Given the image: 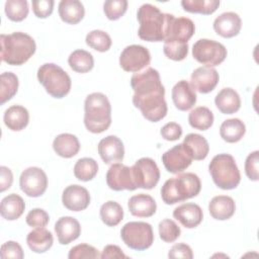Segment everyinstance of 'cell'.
I'll return each mask as SVG.
<instances>
[{"mask_svg": "<svg viewBox=\"0 0 259 259\" xmlns=\"http://www.w3.org/2000/svg\"><path fill=\"white\" fill-rule=\"evenodd\" d=\"M172 17V14L163 13L157 6L143 4L137 12L139 37L146 41H164Z\"/></svg>", "mask_w": 259, "mask_h": 259, "instance_id": "cell-1", "label": "cell"}, {"mask_svg": "<svg viewBox=\"0 0 259 259\" xmlns=\"http://www.w3.org/2000/svg\"><path fill=\"white\" fill-rule=\"evenodd\" d=\"M1 59L11 66H20L26 63L35 53L34 39L27 33L16 31L10 34H1Z\"/></svg>", "mask_w": 259, "mask_h": 259, "instance_id": "cell-2", "label": "cell"}, {"mask_svg": "<svg viewBox=\"0 0 259 259\" xmlns=\"http://www.w3.org/2000/svg\"><path fill=\"white\" fill-rule=\"evenodd\" d=\"M84 111V124L90 133L101 134L110 126L111 105L105 94L94 92L87 95Z\"/></svg>", "mask_w": 259, "mask_h": 259, "instance_id": "cell-3", "label": "cell"}, {"mask_svg": "<svg viewBox=\"0 0 259 259\" xmlns=\"http://www.w3.org/2000/svg\"><path fill=\"white\" fill-rule=\"evenodd\" d=\"M201 189L199 177L191 172L170 178L161 188V197L166 204H175L196 196Z\"/></svg>", "mask_w": 259, "mask_h": 259, "instance_id": "cell-4", "label": "cell"}, {"mask_svg": "<svg viewBox=\"0 0 259 259\" xmlns=\"http://www.w3.org/2000/svg\"><path fill=\"white\" fill-rule=\"evenodd\" d=\"M208 171L214 184L224 190L236 188L241 181L239 168L230 154L223 153L214 156L208 165Z\"/></svg>", "mask_w": 259, "mask_h": 259, "instance_id": "cell-5", "label": "cell"}, {"mask_svg": "<svg viewBox=\"0 0 259 259\" xmlns=\"http://www.w3.org/2000/svg\"><path fill=\"white\" fill-rule=\"evenodd\" d=\"M37 79L46 91L55 98H63L71 90L70 76L54 63L41 65L37 70Z\"/></svg>", "mask_w": 259, "mask_h": 259, "instance_id": "cell-6", "label": "cell"}, {"mask_svg": "<svg viewBox=\"0 0 259 259\" xmlns=\"http://www.w3.org/2000/svg\"><path fill=\"white\" fill-rule=\"evenodd\" d=\"M123 243L133 250L143 251L150 248L154 242L152 226L146 222H128L120 231Z\"/></svg>", "mask_w": 259, "mask_h": 259, "instance_id": "cell-7", "label": "cell"}, {"mask_svg": "<svg viewBox=\"0 0 259 259\" xmlns=\"http://www.w3.org/2000/svg\"><path fill=\"white\" fill-rule=\"evenodd\" d=\"M227 49L219 41L200 38L192 47V56L200 64L214 67L222 64L227 58Z\"/></svg>", "mask_w": 259, "mask_h": 259, "instance_id": "cell-8", "label": "cell"}, {"mask_svg": "<svg viewBox=\"0 0 259 259\" xmlns=\"http://www.w3.org/2000/svg\"><path fill=\"white\" fill-rule=\"evenodd\" d=\"M165 92L153 93L149 95L133 96L134 105L139 108L143 116L152 122L163 119L167 114V103L165 101Z\"/></svg>", "mask_w": 259, "mask_h": 259, "instance_id": "cell-9", "label": "cell"}, {"mask_svg": "<svg viewBox=\"0 0 259 259\" xmlns=\"http://www.w3.org/2000/svg\"><path fill=\"white\" fill-rule=\"evenodd\" d=\"M131 86L135 95L139 96L165 92L160 74L154 68H147L144 71L135 73L131 78Z\"/></svg>", "mask_w": 259, "mask_h": 259, "instance_id": "cell-10", "label": "cell"}, {"mask_svg": "<svg viewBox=\"0 0 259 259\" xmlns=\"http://www.w3.org/2000/svg\"><path fill=\"white\" fill-rule=\"evenodd\" d=\"M137 188L153 189L159 182L160 170L156 162L148 157L139 159L132 166Z\"/></svg>", "mask_w": 259, "mask_h": 259, "instance_id": "cell-11", "label": "cell"}, {"mask_svg": "<svg viewBox=\"0 0 259 259\" xmlns=\"http://www.w3.org/2000/svg\"><path fill=\"white\" fill-rule=\"evenodd\" d=\"M151 63V55L147 48L140 45H131L123 49L119 56V65L125 72L138 73Z\"/></svg>", "mask_w": 259, "mask_h": 259, "instance_id": "cell-12", "label": "cell"}, {"mask_svg": "<svg viewBox=\"0 0 259 259\" xmlns=\"http://www.w3.org/2000/svg\"><path fill=\"white\" fill-rule=\"evenodd\" d=\"M20 189L29 197L42 195L48 188V177L38 167H28L22 171L19 178Z\"/></svg>", "mask_w": 259, "mask_h": 259, "instance_id": "cell-13", "label": "cell"}, {"mask_svg": "<svg viewBox=\"0 0 259 259\" xmlns=\"http://www.w3.org/2000/svg\"><path fill=\"white\" fill-rule=\"evenodd\" d=\"M192 160L188 148L183 143L174 146L162 155L165 169L172 174H179L186 170L191 165Z\"/></svg>", "mask_w": 259, "mask_h": 259, "instance_id": "cell-14", "label": "cell"}, {"mask_svg": "<svg viewBox=\"0 0 259 259\" xmlns=\"http://www.w3.org/2000/svg\"><path fill=\"white\" fill-rule=\"evenodd\" d=\"M106 183L114 191L135 190L137 185L134 179L132 167L121 163H113L106 173Z\"/></svg>", "mask_w": 259, "mask_h": 259, "instance_id": "cell-15", "label": "cell"}, {"mask_svg": "<svg viewBox=\"0 0 259 259\" xmlns=\"http://www.w3.org/2000/svg\"><path fill=\"white\" fill-rule=\"evenodd\" d=\"M195 31L194 22L187 17H175L170 20L165 41L187 44Z\"/></svg>", "mask_w": 259, "mask_h": 259, "instance_id": "cell-16", "label": "cell"}, {"mask_svg": "<svg viewBox=\"0 0 259 259\" xmlns=\"http://www.w3.org/2000/svg\"><path fill=\"white\" fill-rule=\"evenodd\" d=\"M62 202L66 208L72 211H81L90 203L89 191L78 184L67 186L62 194Z\"/></svg>", "mask_w": 259, "mask_h": 259, "instance_id": "cell-17", "label": "cell"}, {"mask_svg": "<svg viewBox=\"0 0 259 259\" xmlns=\"http://www.w3.org/2000/svg\"><path fill=\"white\" fill-rule=\"evenodd\" d=\"M220 80L219 73L212 67L202 66L196 68L190 77L192 87L199 93L205 94L211 92Z\"/></svg>", "mask_w": 259, "mask_h": 259, "instance_id": "cell-18", "label": "cell"}, {"mask_svg": "<svg viewBox=\"0 0 259 259\" xmlns=\"http://www.w3.org/2000/svg\"><path fill=\"white\" fill-rule=\"evenodd\" d=\"M98 154L105 164L118 163L124 157V147L116 136H107L99 142Z\"/></svg>", "mask_w": 259, "mask_h": 259, "instance_id": "cell-19", "label": "cell"}, {"mask_svg": "<svg viewBox=\"0 0 259 259\" xmlns=\"http://www.w3.org/2000/svg\"><path fill=\"white\" fill-rule=\"evenodd\" d=\"M171 95L175 107L181 111L191 109L196 103L195 89L185 80L178 81L173 86Z\"/></svg>", "mask_w": 259, "mask_h": 259, "instance_id": "cell-20", "label": "cell"}, {"mask_svg": "<svg viewBox=\"0 0 259 259\" xmlns=\"http://www.w3.org/2000/svg\"><path fill=\"white\" fill-rule=\"evenodd\" d=\"M241 28V17L237 13L232 11L220 14L213 21L214 31L225 38L236 36L237 34H239Z\"/></svg>", "mask_w": 259, "mask_h": 259, "instance_id": "cell-21", "label": "cell"}, {"mask_svg": "<svg viewBox=\"0 0 259 259\" xmlns=\"http://www.w3.org/2000/svg\"><path fill=\"white\" fill-rule=\"evenodd\" d=\"M173 217L180 222L183 227L193 229L202 222L203 212L198 204L187 202L175 207L173 210Z\"/></svg>", "mask_w": 259, "mask_h": 259, "instance_id": "cell-22", "label": "cell"}, {"mask_svg": "<svg viewBox=\"0 0 259 259\" xmlns=\"http://www.w3.org/2000/svg\"><path fill=\"white\" fill-rule=\"evenodd\" d=\"M55 232L59 243L68 245L79 238L81 226L73 217H62L55 224Z\"/></svg>", "mask_w": 259, "mask_h": 259, "instance_id": "cell-23", "label": "cell"}, {"mask_svg": "<svg viewBox=\"0 0 259 259\" xmlns=\"http://www.w3.org/2000/svg\"><path fill=\"white\" fill-rule=\"evenodd\" d=\"M130 212L138 218H150L157 209V203L155 199L145 193H139L133 195L127 202Z\"/></svg>", "mask_w": 259, "mask_h": 259, "instance_id": "cell-24", "label": "cell"}, {"mask_svg": "<svg viewBox=\"0 0 259 259\" xmlns=\"http://www.w3.org/2000/svg\"><path fill=\"white\" fill-rule=\"evenodd\" d=\"M208 210L214 220L226 221L234 215L236 204L231 196L218 195L209 201Z\"/></svg>", "mask_w": 259, "mask_h": 259, "instance_id": "cell-25", "label": "cell"}, {"mask_svg": "<svg viewBox=\"0 0 259 259\" xmlns=\"http://www.w3.org/2000/svg\"><path fill=\"white\" fill-rule=\"evenodd\" d=\"M214 103L224 114H233L241 107V98L238 92L230 87L223 88L215 96Z\"/></svg>", "mask_w": 259, "mask_h": 259, "instance_id": "cell-26", "label": "cell"}, {"mask_svg": "<svg viewBox=\"0 0 259 259\" xmlns=\"http://www.w3.org/2000/svg\"><path fill=\"white\" fill-rule=\"evenodd\" d=\"M53 149L60 157L69 159L78 154L80 150V143L76 136L64 133L54 139Z\"/></svg>", "mask_w": 259, "mask_h": 259, "instance_id": "cell-27", "label": "cell"}, {"mask_svg": "<svg viewBox=\"0 0 259 259\" xmlns=\"http://www.w3.org/2000/svg\"><path fill=\"white\" fill-rule=\"evenodd\" d=\"M3 120L9 130L19 132L27 126L29 113L28 110L21 105H12L5 110Z\"/></svg>", "mask_w": 259, "mask_h": 259, "instance_id": "cell-28", "label": "cell"}, {"mask_svg": "<svg viewBox=\"0 0 259 259\" xmlns=\"http://www.w3.org/2000/svg\"><path fill=\"white\" fill-rule=\"evenodd\" d=\"M58 11L61 19L68 24L79 23L85 15L84 5L78 0H62Z\"/></svg>", "mask_w": 259, "mask_h": 259, "instance_id": "cell-29", "label": "cell"}, {"mask_svg": "<svg viewBox=\"0 0 259 259\" xmlns=\"http://www.w3.org/2000/svg\"><path fill=\"white\" fill-rule=\"evenodd\" d=\"M26 243L29 249L35 253L47 252L54 243L53 234L44 228H35L28 233L26 237Z\"/></svg>", "mask_w": 259, "mask_h": 259, "instance_id": "cell-30", "label": "cell"}, {"mask_svg": "<svg viewBox=\"0 0 259 259\" xmlns=\"http://www.w3.org/2000/svg\"><path fill=\"white\" fill-rule=\"evenodd\" d=\"M25 209L23 198L15 193L8 194L1 200L0 213L7 221H15L21 217Z\"/></svg>", "mask_w": 259, "mask_h": 259, "instance_id": "cell-31", "label": "cell"}, {"mask_svg": "<svg viewBox=\"0 0 259 259\" xmlns=\"http://www.w3.org/2000/svg\"><path fill=\"white\" fill-rule=\"evenodd\" d=\"M246 133L245 123L239 118H230L221 124L220 135L221 138L227 143L239 142Z\"/></svg>", "mask_w": 259, "mask_h": 259, "instance_id": "cell-32", "label": "cell"}, {"mask_svg": "<svg viewBox=\"0 0 259 259\" xmlns=\"http://www.w3.org/2000/svg\"><path fill=\"white\" fill-rule=\"evenodd\" d=\"M183 144L188 148L193 160H203L209 152V146L206 139L198 134H188L184 138Z\"/></svg>", "mask_w": 259, "mask_h": 259, "instance_id": "cell-33", "label": "cell"}, {"mask_svg": "<svg viewBox=\"0 0 259 259\" xmlns=\"http://www.w3.org/2000/svg\"><path fill=\"white\" fill-rule=\"evenodd\" d=\"M70 68L77 73H87L94 67L93 56L85 50H76L68 58Z\"/></svg>", "mask_w": 259, "mask_h": 259, "instance_id": "cell-34", "label": "cell"}, {"mask_svg": "<svg viewBox=\"0 0 259 259\" xmlns=\"http://www.w3.org/2000/svg\"><path fill=\"white\" fill-rule=\"evenodd\" d=\"M188 122L191 127L198 131H206L213 123V114L205 106H198L192 109L188 115Z\"/></svg>", "mask_w": 259, "mask_h": 259, "instance_id": "cell-35", "label": "cell"}, {"mask_svg": "<svg viewBox=\"0 0 259 259\" xmlns=\"http://www.w3.org/2000/svg\"><path fill=\"white\" fill-rule=\"evenodd\" d=\"M100 219L108 227H115L123 220L121 205L113 200H108L100 207Z\"/></svg>", "mask_w": 259, "mask_h": 259, "instance_id": "cell-36", "label": "cell"}, {"mask_svg": "<svg viewBox=\"0 0 259 259\" xmlns=\"http://www.w3.org/2000/svg\"><path fill=\"white\" fill-rule=\"evenodd\" d=\"M98 172V164L92 158H81L74 165V175L80 181L92 180Z\"/></svg>", "mask_w": 259, "mask_h": 259, "instance_id": "cell-37", "label": "cell"}, {"mask_svg": "<svg viewBox=\"0 0 259 259\" xmlns=\"http://www.w3.org/2000/svg\"><path fill=\"white\" fill-rule=\"evenodd\" d=\"M18 78L12 72H4L0 76V102L4 104L17 92Z\"/></svg>", "mask_w": 259, "mask_h": 259, "instance_id": "cell-38", "label": "cell"}, {"mask_svg": "<svg viewBox=\"0 0 259 259\" xmlns=\"http://www.w3.org/2000/svg\"><path fill=\"white\" fill-rule=\"evenodd\" d=\"M181 6L190 13L208 15L213 13L220 6L219 0H182Z\"/></svg>", "mask_w": 259, "mask_h": 259, "instance_id": "cell-39", "label": "cell"}, {"mask_svg": "<svg viewBox=\"0 0 259 259\" xmlns=\"http://www.w3.org/2000/svg\"><path fill=\"white\" fill-rule=\"evenodd\" d=\"M85 41L91 49L100 53L107 52L112 44L109 34L100 29H94L87 33Z\"/></svg>", "mask_w": 259, "mask_h": 259, "instance_id": "cell-40", "label": "cell"}, {"mask_svg": "<svg viewBox=\"0 0 259 259\" xmlns=\"http://www.w3.org/2000/svg\"><path fill=\"white\" fill-rule=\"evenodd\" d=\"M6 16L15 22L24 20L29 11L28 2L26 0H8L5 2Z\"/></svg>", "mask_w": 259, "mask_h": 259, "instance_id": "cell-41", "label": "cell"}, {"mask_svg": "<svg viewBox=\"0 0 259 259\" xmlns=\"http://www.w3.org/2000/svg\"><path fill=\"white\" fill-rule=\"evenodd\" d=\"M159 235L162 241L166 243H172L176 241L181 234V230L178 227V225L170 220L165 219L159 223Z\"/></svg>", "mask_w": 259, "mask_h": 259, "instance_id": "cell-42", "label": "cell"}, {"mask_svg": "<svg viewBox=\"0 0 259 259\" xmlns=\"http://www.w3.org/2000/svg\"><path fill=\"white\" fill-rule=\"evenodd\" d=\"M126 0H107L103 4V11L109 20H117L127 9Z\"/></svg>", "mask_w": 259, "mask_h": 259, "instance_id": "cell-43", "label": "cell"}, {"mask_svg": "<svg viewBox=\"0 0 259 259\" xmlns=\"http://www.w3.org/2000/svg\"><path fill=\"white\" fill-rule=\"evenodd\" d=\"M163 51L168 59L173 61H182L187 57L188 44L165 41Z\"/></svg>", "mask_w": 259, "mask_h": 259, "instance_id": "cell-44", "label": "cell"}, {"mask_svg": "<svg viewBox=\"0 0 259 259\" xmlns=\"http://www.w3.org/2000/svg\"><path fill=\"white\" fill-rule=\"evenodd\" d=\"M68 257L70 259L82 258H100V254L96 248L88 244H79L70 249Z\"/></svg>", "mask_w": 259, "mask_h": 259, "instance_id": "cell-45", "label": "cell"}, {"mask_svg": "<svg viewBox=\"0 0 259 259\" xmlns=\"http://www.w3.org/2000/svg\"><path fill=\"white\" fill-rule=\"evenodd\" d=\"M26 224L33 228H44L49 224L50 217L42 208H33L26 215Z\"/></svg>", "mask_w": 259, "mask_h": 259, "instance_id": "cell-46", "label": "cell"}, {"mask_svg": "<svg viewBox=\"0 0 259 259\" xmlns=\"http://www.w3.org/2000/svg\"><path fill=\"white\" fill-rule=\"evenodd\" d=\"M258 163H259V152L254 151L248 155L245 161V173L247 177L252 181H258Z\"/></svg>", "mask_w": 259, "mask_h": 259, "instance_id": "cell-47", "label": "cell"}, {"mask_svg": "<svg viewBox=\"0 0 259 259\" xmlns=\"http://www.w3.org/2000/svg\"><path fill=\"white\" fill-rule=\"evenodd\" d=\"M24 257L21 246L15 241H7L1 246V258L2 259H22Z\"/></svg>", "mask_w": 259, "mask_h": 259, "instance_id": "cell-48", "label": "cell"}, {"mask_svg": "<svg viewBox=\"0 0 259 259\" xmlns=\"http://www.w3.org/2000/svg\"><path fill=\"white\" fill-rule=\"evenodd\" d=\"M54 4L53 0H34L31 2L32 11L36 17L47 18L53 13Z\"/></svg>", "mask_w": 259, "mask_h": 259, "instance_id": "cell-49", "label": "cell"}, {"mask_svg": "<svg viewBox=\"0 0 259 259\" xmlns=\"http://www.w3.org/2000/svg\"><path fill=\"white\" fill-rule=\"evenodd\" d=\"M160 134L166 141H177L182 136V127L177 122H168L161 128Z\"/></svg>", "mask_w": 259, "mask_h": 259, "instance_id": "cell-50", "label": "cell"}, {"mask_svg": "<svg viewBox=\"0 0 259 259\" xmlns=\"http://www.w3.org/2000/svg\"><path fill=\"white\" fill-rule=\"evenodd\" d=\"M168 257L175 259V258H183V259H192L193 258V252L189 245L184 243H179L174 245L169 253Z\"/></svg>", "mask_w": 259, "mask_h": 259, "instance_id": "cell-51", "label": "cell"}, {"mask_svg": "<svg viewBox=\"0 0 259 259\" xmlns=\"http://www.w3.org/2000/svg\"><path fill=\"white\" fill-rule=\"evenodd\" d=\"M13 182V174L6 166L0 167V191L3 192L9 189Z\"/></svg>", "mask_w": 259, "mask_h": 259, "instance_id": "cell-52", "label": "cell"}, {"mask_svg": "<svg viewBox=\"0 0 259 259\" xmlns=\"http://www.w3.org/2000/svg\"><path fill=\"white\" fill-rule=\"evenodd\" d=\"M100 258L108 259V258H127V256L122 252V250L116 245H107L103 248L102 253L100 254Z\"/></svg>", "mask_w": 259, "mask_h": 259, "instance_id": "cell-53", "label": "cell"}]
</instances>
